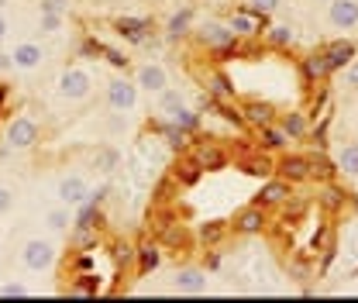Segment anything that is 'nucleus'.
<instances>
[{"instance_id": "nucleus-1", "label": "nucleus", "mask_w": 358, "mask_h": 303, "mask_svg": "<svg viewBox=\"0 0 358 303\" xmlns=\"http://www.w3.org/2000/svg\"><path fill=\"white\" fill-rule=\"evenodd\" d=\"M227 28H231L238 38H255V35H262L268 28V14L255 10L252 3H248V7H238V10L227 14Z\"/></svg>"}, {"instance_id": "nucleus-2", "label": "nucleus", "mask_w": 358, "mask_h": 303, "mask_svg": "<svg viewBox=\"0 0 358 303\" xmlns=\"http://www.w3.org/2000/svg\"><path fill=\"white\" fill-rule=\"evenodd\" d=\"M186 155H189L203 173H217V169L227 166V152H224L217 141H210V138H207V141H203V138H193L189 148H186Z\"/></svg>"}, {"instance_id": "nucleus-3", "label": "nucleus", "mask_w": 358, "mask_h": 303, "mask_svg": "<svg viewBox=\"0 0 358 303\" xmlns=\"http://www.w3.org/2000/svg\"><path fill=\"white\" fill-rule=\"evenodd\" d=\"M196 42L203 45V48H210V52H231V48H238V35L227 28V21H207L203 28H196Z\"/></svg>"}, {"instance_id": "nucleus-4", "label": "nucleus", "mask_w": 358, "mask_h": 303, "mask_svg": "<svg viewBox=\"0 0 358 303\" xmlns=\"http://www.w3.org/2000/svg\"><path fill=\"white\" fill-rule=\"evenodd\" d=\"M3 138H7V148L24 152V148H35V145H38L42 128H38V121H31V118H14V121L7 125V131H3Z\"/></svg>"}, {"instance_id": "nucleus-5", "label": "nucleus", "mask_w": 358, "mask_h": 303, "mask_svg": "<svg viewBox=\"0 0 358 303\" xmlns=\"http://www.w3.org/2000/svg\"><path fill=\"white\" fill-rule=\"evenodd\" d=\"M59 93L66 100H87L90 93H93V76H90L83 66H69L59 76Z\"/></svg>"}, {"instance_id": "nucleus-6", "label": "nucleus", "mask_w": 358, "mask_h": 303, "mask_svg": "<svg viewBox=\"0 0 358 303\" xmlns=\"http://www.w3.org/2000/svg\"><path fill=\"white\" fill-rule=\"evenodd\" d=\"M107 107L110 111H121V114L134 111L138 107V83L128 80V76H114L107 83Z\"/></svg>"}, {"instance_id": "nucleus-7", "label": "nucleus", "mask_w": 358, "mask_h": 303, "mask_svg": "<svg viewBox=\"0 0 358 303\" xmlns=\"http://www.w3.org/2000/svg\"><path fill=\"white\" fill-rule=\"evenodd\" d=\"M173 290L182 297H200L207 293V272L200 265H179L173 272Z\"/></svg>"}, {"instance_id": "nucleus-8", "label": "nucleus", "mask_w": 358, "mask_h": 303, "mask_svg": "<svg viewBox=\"0 0 358 303\" xmlns=\"http://www.w3.org/2000/svg\"><path fill=\"white\" fill-rule=\"evenodd\" d=\"M268 224L266 217V207H259V204H252V207H245V211H238L234 220H231V231L234 234H241V238H252V234H262Z\"/></svg>"}, {"instance_id": "nucleus-9", "label": "nucleus", "mask_w": 358, "mask_h": 303, "mask_svg": "<svg viewBox=\"0 0 358 303\" xmlns=\"http://www.w3.org/2000/svg\"><path fill=\"white\" fill-rule=\"evenodd\" d=\"M286 200H293V183L289 179H282V176H272L262 183V190H259V197H255V204L259 207H282Z\"/></svg>"}, {"instance_id": "nucleus-10", "label": "nucleus", "mask_w": 358, "mask_h": 303, "mask_svg": "<svg viewBox=\"0 0 358 303\" xmlns=\"http://www.w3.org/2000/svg\"><path fill=\"white\" fill-rule=\"evenodd\" d=\"M324 59H327L331 76H334V73H345V69L358 59V45L352 42V38H338V42H331L324 48Z\"/></svg>"}, {"instance_id": "nucleus-11", "label": "nucleus", "mask_w": 358, "mask_h": 303, "mask_svg": "<svg viewBox=\"0 0 358 303\" xmlns=\"http://www.w3.org/2000/svg\"><path fill=\"white\" fill-rule=\"evenodd\" d=\"M21 262H24V269H31V272L48 269V265L55 262V248H52V241H45V238H31V241L21 248Z\"/></svg>"}, {"instance_id": "nucleus-12", "label": "nucleus", "mask_w": 358, "mask_h": 303, "mask_svg": "<svg viewBox=\"0 0 358 303\" xmlns=\"http://www.w3.org/2000/svg\"><path fill=\"white\" fill-rule=\"evenodd\" d=\"M114 31H117L124 42L145 45L152 38V21H148V17H138V14H124V17L114 21Z\"/></svg>"}, {"instance_id": "nucleus-13", "label": "nucleus", "mask_w": 358, "mask_h": 303, "mask_svg": "<svg viewBox=\"0 0 358 303\" xmlns=\"http://www.w3.org/2000/svg\"><path fill=\"white\" fill-rule=\"evenodd\" d=\"M327 21L338 31L358 28V0H327Z\"/></svg>"}, {"instance_id": "nucleus-14", "label": "nucleus", "mask_w": 358, "mask_h": 303, "mask_svg": "<svg viewBox=\"0 0 358 303\" xmlns=\"http://www.w3.org/2000/svg\"><path fill=\"white\" fill-rule=\"evenodd\" d=\"M134 83H138V90H145V93H162V90L169 87V73L159 62H145V66L134 69Z\"/></svg>"}, {"instance_id": "nucleus-15", "label": "nucleus", "mask_w": 358, "mask_h": 303, "mask_svg": "<svg viewBox=\"0 0 358 303\" xmlns=\"http://www.w3.org/2000/svg\"><path fill=\"white\" fill-rule=\"evenodd\" d=\"M162 265V241L155 238H145L141 245H134V272L138 276H148Z\"/></svg>"}, {"instance_id": "nucleus-16", "label": "nucleus", "mask_w": 358, "mask_h": 303, "mask_svg": "<svg viewBox=\"0 0 358 303\" xmlns=\"http://www.w3.org/2000/svg\"><path fill=\"white\" fill-rule=\"evenodd\" d=\"M55 197H59V204H66V207H80L90 197V183L83 176H62L59 186H55Z\"/></svg>"}, {"instance_id": "nucleus-17", "label": "nucleus", "mask_w": 358, "mask_h": 303, "mask_svg": "<svg viewBox=\"0 0 358 303\" xmlns=\"http://www.w3.org/2000/svg\"><path fill=\"white\" fill-rule=\"evenodd\" d=\"M275 173L282 176V179H289V183H307L310 179V155H289V152H282L279 155V162H275Z\"/></svg>"}, {"instance_id": "nucleus-18", "label": "nucleus", "mask_w": 358, "mask_h": 303, "mask_svg": "<svg viewBox=\"0 0 358 303\" xmlns=\"http://www.w3.org/2000/svg\"><path fill=\"white\" fill-rule=\"evenodd\" d=\"M238 111H241V118H245V125L248 128H262V125H272L275 121V111H272V104L266 100H245V104H238Z\"/></svg>"}, {"instance_id": "nucleus-19", "label": "nucleus", "mask_w": 358, "mask_h": 303, "mask_svg": "<svg viewBox=\"0 0 358 303\" xmlns=\"http://www.w3.org/2000/svg\"><path fill=\"white\" fill-rule=\"evenodd\" d=\"M10 55H14V69H28V73L45 62V48L38 42H17Z\"/></svg>"}, {"instance_id": "nucleus-20", "label": "nucleus", "mask_w": 358, "mask_h": 303, "mask_svg": "<svg viewBox=\"0 0 358 303\" xmlns=\"http://www.w3.org/2000/svg\"><path fill=\"white\" fill-rule=\"evenodd\" d=\"M300 73H303L307 87H317V83H324V80L331 76L324 52H310V55H303V59H300Z\"/></svg>"}, {"instance_id": "nucleus-21", "label": "nucleus", "mask_w": 358, "mask_h": 303, "mask_svg": "<svg viewBox=\"0 0 358 303\" xmlns=\"http://www.w3.org/2000/svg\"><path fill=\"white\" fill-rule=\"evenodd\" d=\"M193 31V7H179L176 14L166 21V42H179Z\"/></svg>"}, {"instance_id": "nucleus-22", "label": "nucleus", "mask_w": 358, "mask_h": 303, "mask_svg": "<svg viewBox=\"0 0 358 303\" xmlns=\"http://www.w3.org/2000/svg\"><path fill=\"white\" fill-rule=\"evenodd\" d=\"M255 138H259V148H262V152H282V148L289 145L286 131L279 128L275 121H272V125H262V128H255Z\"/></svg>"}, {"instance_id": "nucleus-23", "label": "nucleus", "mask_w": 358, "mask_h": 303, "mask_svg": "<svg viewBox=\"0 0 358 303\" xmlns=\"http://www.w3.org/2000/svg\"><path fill=\"white\" fill-rule=\"evenodd\" d=\"M275 125L286 131V138H289V141H300V138H307V134H310V121H307V114H303V111H289V114H282Z\"/></svg>"}, {"instance_id": "nucleus-24", "label": "nucleus", "mask_w": 358, "mask_h": 303, "mask_svg": "<svg viewBox=\"0 0 358 303\" xmlns=\"http://www.w3.org/2000/svg\"><path fill=\"white\" fill-rule=\"evenodd\" d=\"M155 131L162 134V141H166L173 152H186V148H189V141H193V134H189V131H182L179 125H173V121H159Z\"/></svg>"}, {"instance_id": "nucleus-25", "label": "nucleus", "mask_w": 358, "mask_h": 303, "mask_svg": "<svg viewBox=\"0 0 358 303\" xmlns=\"http://www.w3.org/2000/svg\"><path fill=\"white\" fill-rule=\"evenodd\" d=\"M317 204H320L327 214H334V211H341V207L348 204V193H345L334 179H327V183H324V190L317 193Z\"/></svg>"}, {"instance_id": "nucleus-26", "label": "nucleus", "mask_w": 358, "mask_h": 303, "mask_svg": "<svg viewBox=\"0 0 358 303\" xmlns=\"http://www.w3.org/2000/svg\"><path fill=\"white\" fill-rule=\"evenodd\" d=\"M203 87H207L210 97H217V100H234V83L227 80V73H221V69H207Z\"/></svg>"}, {"instance_id": "nucleus-27", "label": "nucleus", "mask_w": 358, "mask_h": 303, "mask_svg": "<svg viewBox=\"0 0 358 303\" xmlns=\"http://www.w3.org/2000/svg\"><path fill=\"white\" fill-rule=\"evenodd\" d=\"M90 166L96 169V173H103V176H110L117 166H121V152L114 148V145H100L93 155H90Z\"/></svg>"}, {"instance_id": "nucleus-28", "label": "nucleus", "mask_w": 358, "mask_h": 303, "mask_svg": "<svg viewBox=\"0 0 358 303\" xmlns=\"http://www.w3.org/2000/svg\"><path fill=\"white\" fill-rule=\"evenodd\" d=\"M224 238H227V224L224 220H207V224H200V231H196V241L210 252V248H217Z\"/></svg>"}, {"instance_id": "nucleus-29", "label": "nucleus", "mask_w": 358, "mask_h": 303, "mask_svg": "<svg viewBox=\"0 0 358 303\" xmlns=\"http://www.w3.org/2000/svg\"><path fill=\"white\" fill-rule=\"evenodd\" d=\"M262 35H266V42L272 45V48H293V45H296V31H293L289 24H268Z\"/></svg>"}, {"instance_id": "nucleus-30", "label": "nucleus", "mask_w": 358, "mask_h": 303, "mask_svg": "<svg viewBox=\"0 0 358 303\" xmlns=\"http://www.w3.org/2000/svg\"><path fill=\"white\" fill-rule=\"evenodd\" d=\"M159 231H162V248H186L189 245V234H186V227L182 224H159Z\"/></svg>"}, {"instance_id": "nucleus-31", "label": "nucleus", "mask_w": 358, "mask_h": 303, "mask_svg": "<svg viewBox=\"0 0 358 303\" xmlns=\"http://www.w3.org/2000/svg\"><path fill=\"white\" fill-rule=\"evenodd\" d=\"M275 169V162L268 159V152H255V155H248V159H241V173H248V176H268Z\"/></svg>"}, {"instance_id": "nucleus-32", "label": "nucleus", "mask_w": 358, "mask_h": 303, "mask_svg": "<svg viewBox=\"0 0 358 303\" xmlns=\"http://www.w3.org/2000/svg\"><path fill=\"white\" fill-rule=\"evenodd\" d=\"M169 121H173V125H179L182 131H189V134H196V131H200V125H203L200 111H189L186 104H182V107H176V111L169 114Z\"/></svg>"}, {"instance_id": "nucleus-33", "label": "nucleus", "mask_w": 358, "mask_h": 303, "mask_svg": "<svg viewBox=\"0 0 358 303\" xmlns=\"http://www.w3.org/2000/svg\"><path fill=\"white\" fill-rule=\"evenodd\" d=\"M338 173V162H331L327 155H324V148L310 155V179H320V183H327V179H334Z\"/></svg>"}, {"instance_id": "nucleus-34", "label": "nucleus", "mask_w": 358, "mask_h": 303, "mask_svg": "<svg viewBox=\"0 0 358 303\" xmlns=\"http://www.w3.org/2000/svg\"><path fill=\"white\" fill-rule=\"evenodd\" d=\"M66 293H69V297H96V293H100V283H96L93 272H80L76 283H69Z\"/></svg>"}, {"instance_id": "nucleus-35", "label": "nucleus", "mask_w": 358, "mask_h": 303, "mask_svg": "<svg viewBox=\"0 0 358 303\" xmlns=\"http://www.w3.org/2000/svg\"><path fill=\"white\" fill-rule=\"evenodd\" d=\"M338 173H345V176H358V141H352V145H345V148L338 152Z\"/></svg>"}, {"instance_id": "nucleus-36", "label": "nucleus", "mask_w": 358, "mask_h": 303, "mask_svg": "<svg viewBox=\"0 0 358 303\" xmlns=\"http://www.w3.org/2000/svg\"><path fill=\"white\" fill-rule=\"evenodd\" d=\"M45 224H48V231H69V227H73V217H69V207L62 204V207L48 211V214H45Z\"/></svg>"}, {"instance_id": "nucleus-37", "label": "nucleus", "mask_w": 358, "mask_h": 303, "mask_svg": "<svg viewBox=\"0 0 358 303\" xmlns=\"http://www.w3.org/2000/svg\"><path fill=\"white\" fill-rule=\"evenodd\" d=\"M62 21H66V14L38 10V31H42V35H59V31H62Z\"/></svg>"}, {"instance_id": "nucleus-38", "label": "nucleus", "mask_w": 358, "mask_h": 303, "mask_svg": "<svg viewBox=\"0 0 358 303\" xmlns=\"http://www.w3.org/2000/svg\"><path fill=\"white\" fill-rule=\"evenodd\" d=\"M182 104H186V100H182V93H179L176 87H166L159 93V111H162V114H173V111L182 107Z\"/></svg>"}, {"instance_id": "nucleus-39", "label": "nucleus", "mask_w": 358, "mask_h": 303, "mask_svg": "<svg viewBox=\"0 0 358 303\" xmlns=\"http://www.w3.org/2000/svg\"><path fill=\"white\" fill-rule=\"evenodd\" d=\"M200 176H203V169H200V166H196L189 155H186V159H182V162L176 166V179H179V183H196Z\"/></svg>"}, {"instance_id": "nucleus-40", "label": "nucleus", "mask_w": 358, "mask_h": 303, "mask_svg": "<svg viewBox=\"0 0 358 303\" xmlns=\"http://www.w3.org/2000/svg\"><path fill=\"white\" fill-rule=\"evenodd\" d=\"M131 262H134V245L131 241H114V265L124 269V265H131Z\"/></svg>"}, {"instance_id": "nucleus-41", "label": "nucleus", "mask_w": 358, "mask_h": 303, "mask_svg": "<svg viewBox=\"0 0 358 303\" xmlns=\"http://www.w3.org/2000/svg\"><path fill=\"white\" fill-rule=\"evenodd\" d=\"M96 234H100V231H93V227H73V238H69V241H73V248L83 252V248H90V245L96 241Z\"/></svg>"}, {"instance_id": "nucleus-42", "label": "nucleus", "mask_w": 358, "mask_h": 303, "mask_svg": "<svg viewBox=\"0 0 358 303\" xmlns=\"http://www.w3.org/2000/svg\"><path fill=\"white\" fill-rule=\"evenodd\" d=\"M0 297H3V300H24V297H28V286L17 283V279H14V283H3V286H0Z\"/></svg>"}, {"instance_id": "nucleus-43", "label": "nucleus", "mask_w": 358, "mask_h": 303, "mask_svg": "<svg viewBox=\"0 0 358 303\" xmlns=\"http://www.w3.org/2000/svg\"><path fill=\"white\" fill-rule=\"evenodd\" d=\"M103 48H107V45L96 42V38H83V42H80V59H96V55H103Z\"/></svg>"}, {"instance_id": "nucleus-44", "label": "nucleus", "mask_w": 358, "mask_h": 303, "mask_svg": "<svg viewBox=\"0 0 358 303\" xmlns=\"http://www.w3.org/2000/svg\"><path fill=\"white\" fill-rule=\"evenodd\" d=\"M103 59H107V62H110L114 69H121V73H124V69L131 66V59H128L124 52H117V48H103Z\"/></svg>"}, {"instance_id": "nucleus-45", "label": "nucleus", "mask_w": 358, "mask_h": 303, "mask_svg": "<svg viewBox=\"0 0 358 303\" xmlns=\"http://www.w3.org/2000/svg\"><path fill=\"white\" fill-rule=\"evenodd\" d=\"M286 272H289V279H296V283H307V276H310L307 262H300V259L286 262Z\"/></svg>"}, {"instance_id": "nucleus-46", "label": "nucleus", "mask_w": 358, "mask_h": 303, "mask_svg": "<svg viewBox=\"0 0 358 303\" xmlns=\"http://www.w3.org/2000/svg\"><path fill=\"white\" fill-rule=\"evenodd\" d=\"M38 10H48V14H66V10H69V0H38Z\"/></svg>"}, {"instance_id": "nucleus-47", "label": "nucleus", "mask_w": 358, "mask_h": 303, "mask_svg": "<svg viewBox=\"0 0 358 303\" xmlns=\"http://www.w3.org/2000/svg\"><path fill=\"white\" fill-rule=\"evenodd\" d=\"M327 125H331V118L324 114V118H320V125H317V128L310 131L313 141H317V148H324V145H327Z\"/></svg>"}, {"instance_id": "nucleus-48", "label": "nucleus", "mask_w": 358, "mask_h": 303, "mask_svg": "<svg viewBox=\"0 0 358 303\" xmlns=\"http://www.w3.org/2000/svg\"><path fill=\"white\" fill-rule=\"evenodd\" d=\"M14 207V190L10 186H0V214H7Z\"/></svg>"}, {"instance_id": "nucleus-49", "label": "nucleus", "mask_w": 358, "mask_h": 303, "mask_svg": "<svg viewBox=\"0 0 358 303\" xmlns=\"http://www.w3.org/2000/svg\"><path fill=\"white\" fill-rule=\"evenodd\" d=\"M279 3H282V0H252V7H255V10H262V14H272Z\"/></svg>"}, {"instance_id": "nucleus-50", "label": "nucleus", "mask_w": 358, "mask_h": 303, "mask_svg": "<svg viewBox=\"0 0 358 303\" xmlns=\"http://www.w3.org/2000/svg\"><path fill=\"white\" fill-rule=\"evenodd\" d=\"M345 83H348L352 90H358V59L348 66V69H345Z\"/></svg>"}, {"instance_id": "nucleus-51", "label": "nucleus", "mask_w": 358, "mask_h": 303, "mask_svg": "<svg viewBox=\"0 0 358 303\" xmlns=\"http://www.w3.org/2000/svg\"><path fill=\"white\" fill-rule=\"evenodd\" d=\"M14 69V55L10 52H0V73H10Z\"/></svg>"}, {"instance_id": "nucleus-52", "label": "nucleus", "mask_w": 358, "mask_h": 303, "mask_svg": "<svg viewBox=\"0 0 358 303\" xmlns=\"http://www.w3.org/2000/svg\"><path fill=\"white\" fill-rule=\"evenodd\" d=\"M10 35V21H7V14H0V42Z\"/></svg>"}, {"instance_id": "nucleus-53", "label": "nucleus", "mask_w": 358, "mask_h": 303, "mask_svg": "<svg viewBox=\"0 0 358 303\" xmlns=\"http://www.w3.org/2000/svg\"><path fill=\"white\" fill-rule=\"evenodd\" d=\"M7 7H10V0H0V14H7Z\"/></svg>"}, {"instance_id": "nucleus-54", "label": "nucleus", "mask_w": 358, "mask_h": 303, "mask_svg": "<svg viewBox=\"0 0 358 303\" xmlns=\"http://www.w3.org/2000/svg\"><path fill=\"white\" fill-rule=\"evenodd\" d=\"M348 204H352V207L358 211V197H352V193H348Z\"/></svg>"}, {"instance_id": "nucleus-55", "label": "nucleus", "mask_w": 358, "mask_h": 303, "mask_svg": "<svg viewBox=\"0 0 358 303\" xmlns=\"http://www.w3.org/2000/svg\"><path fill=\"white\" fill-rule=\"evenodd\" d=\"M317 3H327V0H317Z\"/></svg>"}]
</instances>
